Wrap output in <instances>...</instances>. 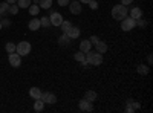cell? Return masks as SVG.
Masks as SVG:
<instances>
[{"instance_id":"1","label":"cell","mask_w":153,"mask_h":113,"mask_svg":"<svg viewBox=\"0 0 153 113\" xmlns=\"http://www.w3.org/2000/svg\"><path fill=\"white\" fill-rule=\"evenodd\" d=\"M127 14H129V9H127L126 5H115L112 8V17L115 20H120L121 21L123 18L127 17Z\"/></svg>"},{"instance_id":"2","label":"cell","mask_w":153,"mask_h":113,"mask_svg":"<svg viewBox=\"0 0 153 113\" xmlns=\"http://www.w3.org/2000/svg\"><path fill=\"white\" fill-rule=\"evenodd\" d=\"M86 61L89 63V66H100L103 63V54L100 52H86Z\"/></svg>"},{"instance_id":"3","label":"cell","mask_w":153,"mask_h":113,"mask_svg":"<svg viewBox=\"0 0 153 113\" xmlns=\"http://www.w3.org/2000/svg\"><path fill=\"white\" fill-rule=\"evenodd\" d=\"M31 49H32V46H31L29 41H20L19 44H16V52L20 57H25V55L31 54Z\"/></svg>"},{"instance_id":"4","label":"cell","mask_w":153,"mask_h":113,"mask_svg":"<svg viewBox=\"0 0 153 113\" xmlns=\"http://www.w3.org/2000/svg\"><path fill=\"white\" fill-rule=\"evenodd\" d=\"M135 26H136V20H135V18H132V17H126V18H123V20H121V29H123V31H126V32L132 31Z\"/></svg>"},{"instance_id":"5","label":"cell","mask_w":153,"mask_h":113,"mask_svg":"<svg viewBox=\"0 0 153 113\" xmlns=\"http://www.w3.org/2000/svg\"><path fill=\"white\" fill-rule=\"evenodd\" d=\"M8 60H9V64L12 67H19L22 64V57L17 54V52H11L8 54Z\"/></svg>"},{"instance_id":"6","label":"cell","mask_w":153,"mask_h":113,"mask_svg":"<svg viewBox=\"0 0 153 113\" xmlns=\"http://www.w3.org/2000/svg\"><path fill=\"white\" fill-rule=\"evenodd\" d=\"M69 11H71V14H74V16L81 14V3L78 2V0H72V2H69Z\"/></svg>"},{"instance_id":"7","label":"cell","mask_w":153,"mask_h":113,"mask_svg":"<svg viewBox=\"0 0 153 113\" xmlns=\"http://www.w3.org/2000/svg\"><path fill=\"white\" fill-rule=\"evenodd\" d=\"M49 20H51V24H52V26L58 28L65 18H63V16L60 14V12H52V14H51V17H49Z\"/></svg>"},{"instance_id":"8","label":"cell","mask_w":153,"mask_h":113,"mask_svg":"<svg viewBox=\"0 0 153 113\" xmlns=\"http://www.w3.org/2000/svg\"><path fill=\"white\" fill-rule=\"evenodd\" d=\"M42 101L45 103V104H55L57 103V96L54 95V93H51V92H45V93H42Z\"/></svg>"},{"instance_id":"9","label":"cell","mask_w":153,"mask_h":113,"mask_svg":"<svg viewBox=\"0 0 153 113\" xmlns=\"http://www.w3.org/2000/svg\"><path fill=\"white\" fill-rule=\"evenodd\" d=\"M78 107H80V110H83V112H92V110H94L92 103H91V101H87V99H84V98L80 101Z\"/></svg>"},{"instance_id":"10","label":"cell","mask_w":153,"mask_h":113,"mask_svg":"<svg viewBox=\"0 0 153 113\" xmlns=\"http://www.w3.org/2000/svg\"><path fill=\"white\" fill-rule=\"evenodd\" d=\"M80 32H81V31H80L78 26H71V28L68 29L66 34L69 35V38H71V40H74V38H78V37H80Z\"/></svg>"},{"instance_id":"11","label":"cell","mask_w":153,"mask_h":113,"mask_svg":"<svg viewBox=\"0 0 153 113\" xmlns=\"http://www.w3.org/2000/svg\"><path fill=\"white\" fill-rule=\"evenodd\" d=\"M139 107V103H136V101H132V99H129V101H127V107H126V112L127 113H133L135 110H138Z\"/></svg>"},{"instance_id":"12","label":"cell","mask_w":153,"mask_h":113,"mask_svg":"<svg viewBox=\"0 0 153 113\" xmlns=\"http://www.w3.org/2000/svg\"><path fill=\"white\" fill-rule=\"evenodd\" d=\"M95 51L100 52V54H106V52H107V43H104V41L100 40V41L95 44Z\"/></svg>"},{"instance_id":"13","label":"cell","mask_w":153,"mask_h":113,"mask_svg":"<svg viewBox=\"0 0 153 113\" xmlns=\"http://www.w3.org/2000/svg\"><path fill=\"white\" fill-rule=\"evenodd\" d=\"M28 28H29L31 31H38V29L42 28L40 20H38V18H32V20L29 21V24H28Z\"/></svg>"},{"instance_id":"14","label":"cell","mask_w":153,"mask_h":113,"mask_svg":"<svg viewBox=\"0 0 153 113\" xmlns=\"http://www.w3.org/2000/svg\"><path fill=\"white\" fill-rule=\"evenodd\" d=\"M91 47H92V43L89 41V40H83V41L80 43V51L84 52V54L91 51Z\"/></svg>"},{"instance_id":"15","label":"cell","mask_w":153,"mask_h":113,"mask_svg":"<svg viewBox=\"0 0 153 113\" xmlns=\"http://www.w3.org/2000/svg\"><path fill=\"white\" fill-rule=\"evenodd\" d=\"M97 98H98V95H97L95 90H87L84 93V99H87V101H91V103H95Z\"/></svg>"},{"instance_id":"16","label":"cell","mask_w":153,"mask_h":113,"mask_svg":"<svg viewBox=\"0 0 153 113\" xmlns=\"http://www.w3.org/2000/svg\"><path fill=\"white\" fill-rule=\"evenodd\" d=\"M42 90L38 89V87H31L29 89V95H31V98H34V99H38V98H42Z\"/></svg>"},{"instance_id":"17","label":"cell","mask_w":153,"mask_h":113,"mask_svg":"<svg viewBox=\"0 0 153 113\" xmlns=\"http://www.w3.org/2000/svg\"><path fill=\"white\" fill-rule=\"evenodd\" d=\"M130 17L135 18V20H138L139 17H143V9L141 8H132L130 9Z\"/></svg>"},{"instance_id":"18","label":"cell","mask_w":153,"mask_h":113,"mask_svg":"<svg viewBox=\"0 0 153 113\" xmlns=\"http://www.w3.org/2000/svg\"><path fill=\"white\" fill-rule=\"evenodd\" d=\"M69 43H71L69 35H68L66 32H63V34H61V37L58 38V44H61V46H66V44H69Z\"/></svg>"},{"instance_id":"19","label":"cell","mask_w":153,"mask_h":113,"mask_svg":"<svg viewBox=\"0 0 153 113\" xmlns=\"http://www.w3.org/2000/svg\"><path fill=\"white\" fill-rule=\"evenodd\" d=\"M43 109H45V103L42 101L40 98L35 99V103H34V110H35V112H42Z\"/></svg>"},{"instance_id":"20","label":"cell","mask_w":153,"mask_h":113,"mask_svg":"<svg viewBox=\"0 0 153 113\" xmlns=\"http://www.w3.org/2000/svg\"><path fill=\"white\" fill-rule=\"evenodd\" d=\"M8 9H9V3L8 2H2L0 3V16H6L8 14Z\"/></svg>"},{"instance_id":"21","label":"cell","mask_w":153,"mask_h":113,"mask_svg":"<svg viewBox=\"0 0 153 113\" xmlns=\"http://www.w3.org/2000/svg\"><path fill=\"white\" fill-rule=\"evenodd\" d=\"M38 6L43 8V9H51V6H52V0H40V2H38Z\"/></svg>"},{"instance_id":"22","label":"cell","mask_w":153,"mask_h":113,"mask_svg":"<svg viewBox=\"0 0 153 113\" xmlns=\"http://www.w3.org/2000/svg\"><path fill=\"white\" fill-rule=\"evenodd\" d=\"M28 9H29V14H31V16H37L38 12H40V6H38V5H35V3H34V5L31 3Z\"/></svg>"},{"instance_id":"23","label":"cell","mask_w":153,"mask_h":113,"mask_svg":"<svg viewBox=\"0 0 153 113\" xmlns=\"http://www.w3.org/2000/svg\"><path fill=\"white\" fill-rule=\"evenodd\" d=\"M16 3H17V6H19V8L25 9V8H29V5H31L32 2H31V0H17Z\"/></svg>"},{"instance_id":"24","label":"cell","mask_w":153,"mask_h":113,"mask_svg":"<svg viewBox=\"0 0 153 113\" xmlns=\"http://www.w3.org/2000/svg\"><path fill=\"white\" fill-rule=\"evenodd\" d=\"M136 72H138L139 75H147V73H149V66H146V64H139V66L136 67Z\"/></svg>"},{"instance_id":"25","label":"cell","mask_w":153,"mask_h":113,"mask_svg":"<svg viewBox=\"0 0 153 113\" xmlns=\"http://www.w3.org/2000/svg\"><path fill=\"white\" fill-rule=\"evenodd\" d=\"M71 26H72V24H71V21H68V20H63V21H61V24H60L58 28H60L63 32H68V29H69Z\"/></svg>"},{"instance_id":"26","label":"cell","mask_w":153,"mask_h":113,"mask_svg":"<svg viewBox=\"0 0 153 113\" xmlns=\"http://www.w3.org/2000/svg\"><path fill=\"white\" fill-rule=\"evenodd\" d=\"M19 9H20V8H19L17 5L11 3V5H9V9H8V12H9V14H12V16H16L17 12H19Z\"/></svg>"},{"instance_id":"27","label":"cell","mask_w":153,"mask_h":113,"mask_svg":"<svg viewBox=\"0 0 153 113\" xmlns=\"http://www.w3.org/2000/svg\"><path fill=\"white\" fill-rule=\"evenodd\" d=\"M5 49H6V52H8V54L16 52V44H14V43H11V41H8L6 46H5Z\"/></svg>"},{"instance_id":"28","label":"cell","mask_w":153,"mask_h":113,"mask_svg":"<svg viewBox=\"0 0 153 113\" xmlns=\"http://www.w3.org/2000/svg\"><path fill=\"white\" fill-rule=\"evenodd\" d=\"M40 24L43 28H49L51 26V20H49V17H42L40 18Z\"/></svg>"},{"instance_id":"29","label":"cell","mask_w":153,"mask_h":113,"mask_svg":"<svg viewBox=\"0 0 153 113\" xmlns=\"http://www.w3.org/2000/svg\"><path fill=\"white\" fill-rule=\"evenodd\" d=\"M74 58H75L76 61H78V63H81V61H84V60H86V55H84V52H81V51H80V52H76V54L74 55Z\"/></svg>"},{"instance_id":"30","label":"cell","mask_w":153,"mask_h":113,"mask_svg":"<svg viewBox=\"0 0 153 113\" xmlns=\"http://www.w3.org/2000/svg\"><path fill=\"white\" fill-rule=\"evenodd\" d=\"M136 26H139V28H146V26H147V21L143 20V17H139V18L136 20Z\"/></svg>"},{"instance_id":"31","label":"cell","mask_w":153,"mask_h":113,"mask_svg":"<svg viewBox=\"0 0 153 113\" xmlns=\"http://www.w3.org/2000/svg\"><path fill=\"white\" fill-rule=\"evenodd\" d=\"M0 23H2V26H3V28H8V26H11V20H9V18H3V17H2Z\"/></svg>"},{"instance_id":"32","label":"cell","mask_w":153,"mask_h":113,"mask_svg":"<svg viewBox=\"0 0 153 113\" xmlns=\"http://www.w3.org/2000/svg\"><path fill=\"white\" fill-rule=\"evenodd\" d=\"M89 6H91V9H98V2L97 0H91V2H89Z\"/></svg>"},{"instance_id":"33","label":"cell","mask_w":153,"mask_h":113,"mask_svg":"<svg viewBox=\"0 0 153 113\" xmlns=\"http://www.w3.org/2000/svg\"><path fill=\"white\" fill-rule=\"evenodd\" d=\"M58 2V6H68L71 0H57Z\"/></svg>"},{"instance_id":"34","label":"cell","mask_w":153,"mask_h":113,"mask_svg":"<svg viewBox=\"0 0 153 113\" xmlns=\"http://www.w3.org/2000/svg\"><path fill=\"white\" fill-rule=\"evenodd\" d=\"M89 41H91L92 44H97V43L100 41V38H98V37H97V35H92V37H91V38H89Z\"/></svg>"},{"instance_id":"35","label":"cell","mask_w":153,"mask_h":113,"mask_svg":"<svg viewBox=\"0 0 153 113\" xmlns=\"http://www.w3.org/2000/svg\"><path fill=\"white\" fill-rule=\"evenodd\" d=\"M132 2H133V0H121V5H132Z\"/></svg>"},{"instance_id":"36","label":"cell","mask_w":153,"mask_h":113,"mask_svg":"<svg viewBox=\"0 0 153 113\" xmlns=\"http://www.w3.org/2000/svg\"><path fill=\"white\" fill-rule=\"evenodd\" d=\"M78 2H80L81 5H86V3H89V2H91V0H78Z\"/></svg>"},{"instance_id":"37","label":"cell","mask_w":153,"mask_h":113,"mask_svg":"<svg viewBox=\"0 0 153 113\" xmlns=\"http://www.w3.org/2000/svg\"><path fill=\"white\" fill-rule=\"evenodd\" d=\"M147 61H149V64H152V55H149V57H147Z\"/></svg>"},{"instance_id":"38","label":"cell","mask_w":153,"mask_h":113,"mask_svg":"<svg viewBox=\"0 0 153 113\" xmlns=\"http://www.w3.org/2000/svg\"><path fill=\"white\" fill-rule=\"evenodd\" d=\"M6 2H8V3L11 5V3H16V2H17V0H6Z\"/></svg>"},{"instance_id":"39","label":"cell","mask_w":153,"mask_h":113,"mask_svg":"<svg viewBox=\"0 0 153 113\" xmlns=\"http://www.w3.org/2000/svg\"><path fill=\"white\" fill-rule=\"evenodd\" d=\"M0 29H3V26H2V23H0Z\"/></svg>"},{"instance_id":"40","label":"cell","mask_w":153,"mask_h":113,"mask_svg":"<svg viewBox=\"0 0 153 113\" xmlns=\"http://www.w3.org/2000/svg\"><path fill=\"white\" fill-rule=\"evenodd\" d=\"M0 20H2V16H0Z\"/></svg>"}]
</instances>
